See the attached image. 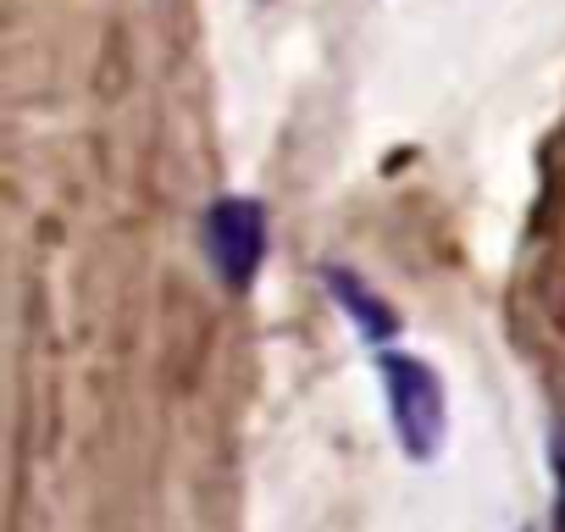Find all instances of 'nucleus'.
Wrapping results in <instances>:
<instances>
[{"label": "nucleus", "mask_w": 565, "mask_h": 532, "mask_svg": "<svg viewBox=\"0 0 565 532\" xmlns=\"http://www.w3.org/2000/svg\"><path fill=\"white\" fill-rule=\"evenodd\" d=\"M328 284H333V295L350 306V317L372 333V339H383V333H394V311L361 284V278H350V273H339V266H333V273H328Z\"/></svg>", "instance_id": "7ed1b4c3"}, {"label": "nucleus", "mask_w": 565, "mask_h": 532, "mask_svg": "<svg viewBox=\"0 0 565 532\" xmlns=\"http://www.w3.org/2000/svg\"><path fill=\"white\" fill-rule=\"evenodd\" d=\"M205 244H211V266H216V278L227 289H249L255 278V266L266 255V216L255 200L244 194H227L211 205L205 216Z\"/></svg>", "instance_id": "f03ea898"}, {"label": "nucleus", "mask_w": 565, "mask_h": 532, "mask_svg": "<svg viewBox=\"0 0 565 532\" xmlns=\"http://www.w3.org/2000/svg\"><path fill=\"white\" fill-rule=\"evenodd\" d=\"M383 389H388V422H394L405 455L411 460H433L438 444H444V427H449L438 372L427 361H416V355L388 350L383 355Z\"/></svg>", "instance_id": "f257e3e1"}]
</instances>
